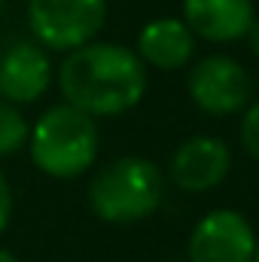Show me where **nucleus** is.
Returning <instances> with one entry per match:
<instances>
[{
    "mask_svg": "<svg viewBox=\"0 0 259 262\" xmlns=\"http://www.w3.org/2000/svg\"><path fill=\"white\" fill-rule=\"evenodd\" d=\"M165 195V177L156 162L122 156L104 165L89 183V207L98 220L113 226L140 223L156 213Z\"/></svg>",
    "mask_w": 259,
    "mask_h": 262,
    "instance_id": "nucleus-3",
    "label": "nucleus"
},
{
    "mask_svg": "<svg viewBox=\"0 0 259 262\" xmlns=\"http://www.w3.org/2000/svg\"><path fill=\"white\" fill-rule=\"evenodd\" d=\"M189 98L210 116L241 113L250 101V76L229 55H207L189 70Z\"/></svg>",
    "mask_w": 259,
    "mask_h": 262,
    "instance_id": "nucleus-6",
    "label": "nucleus"
},
{
    "mask_svg": "<svg viewBox=\"0 0 259 262\" xmlns=\"http://www.w3.org/2000/svg\"><path fill=\"white\" fill-rule=\"evenodd\" d=\"M247 43H250L253 55L259 58V18H253V25H250V31H247Z\"/></svg>",
    "mask_w": 259,
    "mask_h": 262,
    "instance_id": "nucleus-14",
    "label": "nucleus"
},
{
    "mask_svg": "<svg viewBox=\"0 0 259 262\" xmlns=\"http://www.w3.org/2000/svg\"><path fill=\"white\" fill-rule=\"evenodd\" d=\"M253 262H259V235H256V253H253Z\"/></svg>",
    "mask_w": 259,
    "mask_h": 262,
    "instance_id": "nucleus-16",
    "label": "nucleus"
},
{
    "mask_svg": "<svg viewBox=\"0 0 259 262\" xmlns=\"http://www.w3.org/2000/svg\"><path fill=\"white\" fill-rule=\"evenodd\" d=\"M195 52V34L183 18H156L137 37V58L143 67L180 70L189 64Z\"/></svg>",
    "mask_w": 259,
    "mask_h": 262,
    "instance_id": "nucleus-10",
    "label": "nucleus"
},
{
    "mask_svg": "<svg viewBox=\"0 0 259 262\" xmlns=\"http://www.w3.org/2000/svg\"><path fill=\"white\" fill-rule=\"evenodd\" d=\"M28 137H31V131H28L25 116L18 113V107L0 98V156L18 152L28 143Z\"/></svg>",
    "mask_w": 259,
    "mask_h": 262,
    "instance_id": "nucleus-11",
    "label": "nucleus"
},
{
    "mask_svg": "<svg viewBox=\"0 0 259 262\" xmlns=\"http://www.w3.org/2000/svg\"><path fill=\"white\" fill-rule=\"evenodd\" d=\"M253 18V0H183L186 28L207 43H232L247 37Z\"/></svg>",
    "mask_w": 259,
    "mask_h": 262,
    "instance_id": "nucleus-9",
    "label": "nucleus"
},
{
    "mask_svg": "<svg viewBox=\"0 0 259 262\" xmlns=\"http://www.w3.org/2000/svg\"><path fill=\"white\" fill-rule=\"evenodd\" d=\"M0 15H3V0H0Z\"/></svg>",
    "mask_w": 259,
    "mask_h": 262,
    "instance_id": "nucleus-17",
    "label": "nucleus"
},
{
    "mask_svg": "<svg viewBox=\"0 0 259 262\" xmlns=\"http://www.w3.org/2000/svg\"><path fill=\"white\" fill-rule=\"evenodd\" d=\"M9 216H12V189H9V180L0 171V232L9 226Z\"/></svg>",
    "mask_w": 259,
    "mask_h": 262,
    "instance_id": "nucleus-13",
    "label": "nucleus"
},
{
    "mask_svg": "<svg viewBox=\"0 0 259 262\" xmlns=\"http://www.w3.org/2000/svg\"><path fill=\"white\" fill-rule=\"evenodd\" d=\"M241 143H244L247 156L259 162V104L247 107V113L241 119Z\"/></svg>",
    "mask_w": 259,
    "mask_h": 262,
    "instance_id": "nucleus-12",
    "label": "nucleus"
},
{
    "mask_svg": "<svg viewBox=\"0 0 259 262\" xmlns=\"http://www.w3.org/2000/svg\"><path fill=\"white\" fill-rule=\"evenodd\" d=\"M232 168L229 146L213 134H195L183 140L171 156V180L183 192H210L217 189Z\"/></svg>",
    "mask_w": 259,
    "mask_h": 262,
    "instance_id": "nucleus-7",
    "label": "nucleus"
},
{
    "mask_svg": "<svg viewBox=\"0 0 259 262\" xmlns=\"http://www.w3.org/2000/svg\"><path fill=\"white\" fill-rule=\"evenodd\" d=\"M28 146L34 165L43 174L55 180H73L95 165L101 134L89 113L70 104H55L34 122Z\"/></svg>",
    "mask_w": 259,
    "mask_h": 262,
    "instance_id": "nucleus-2",
    "label": "nucleus"
},
{
    "mask_svg": "<svg viewBox=\"0 0 259 262\" xmlns=\"http://www.w3.org/2000/svg\"><path fill=\"white\" fill-rule=\"evenodd\" d=\"M107 21V0H28L34 43L52 52H73L95 43Z\"/></svg>",
    "mask_w": 259,
    "mask_h": 262,
    "instance_id": "nucleus-4",
    "label": "nucleus"
},
{
    "mask_svg": "<svg viewBox=\"0 0 259 262\" xmlns=\"http://www.w3.org/2000/svg\"><path fill=\"white\" fill-rule=\"evenodd\" d=\"M0 262H18V256H15L12 250H6V247H0Z\"/></svg>",
    "mask_w": 259,
    "mask_h": 262,
    "instance_id": "nucleus-15",
    "label": "nucleus"
},
{
    "mask_svg": "<svg viewBox=\"0 0 259 262\" xmlns=\"http://www.w3.org/2000/svg\"><path fill=\"white\" fill-rule=\"evenodd\" d=\"M52 82L49 52L34 40H15L0 58V98L9 104H34Z\"/></svg>",
    "mask_w": 259,
    "mask_h": 262,
    "instance_id": "nucleus-8",
    "label": "nucleus"
},
{
    "mask_svg": "<svg viewBox=\"0 0 259 262\" xmlns=\"http://www.w3.org/2000/svg\"><path fill=\"white\" fill-rule=\"evenodd\" d=\"M58 89L64 104L92 119L119 116L140 104L146 92V67L134 49L119 43H85L58 67Z\"/></svg>",
    "mask_w": 259,
    "mask_h": 262,
    "instance_id": "nucleus-1",
    "label": "nucleus"
},
{
    "mask_svg": "<svg viewBox=\"0 0 259 262\" xmlns=\"http://www.w3.org/2000/svg\"><path fill=\"white\" fill-rule=\"evenodd\" d=\"M256 232L244 213L220 207L195 223L186 259L189 262H253Z\"/></svg>",
    "mask_w": 259,
    "mask_h": 262,
    "instance_id": "nucleus-5",
    "label": "nucleus"
}]
</instances>
